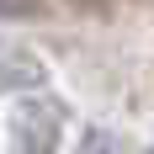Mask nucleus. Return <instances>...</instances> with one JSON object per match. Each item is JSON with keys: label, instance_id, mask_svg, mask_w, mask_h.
Masks as SVG:
<instances>
[{"label": "nucleus", "instance_id": "obj_1", "mask_svg": "<svg viewBox=\"0 0 154 154\" xmlns=\"http://www.w3.org/2000/svg\"><path fill=\"white\" fill-rule=\"evenodd\" d=\"M80 154H122V138H117L112 128H85V138H80Z\"/></svg>", "mask_w": 154, "mask_h": 154}, {"label": "nucleus", "instance_id": "obj_2", "mask_svg": "<svg viewBox=\"0 0 154 154\" xmlns=\"http://www.w3.org/2000/svg\"><path fill=\"white\" fill-rule=\"evenodd\" d=\"M5 5H16V0H0V11H5Z\"/></svg>", "mask_w": 154, "mask_h": 154}, {"label": "nucleus", "instance_id": "obj_3", "mask_svg": "<svg viewBox=\"0 0 154 154\" xmlns=\"http://www.w3.org/2000/svg\"><path fill=\"white\" fill-rule=\"evenodd\" d=\"M149 154H154V149H149Z\"/></svg>", "mask_w": 154, "mask_h": 154}]
</instances>
